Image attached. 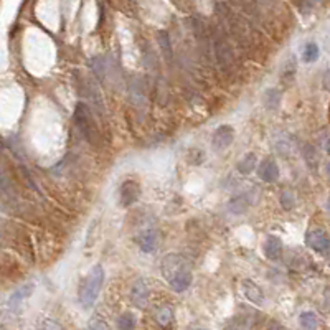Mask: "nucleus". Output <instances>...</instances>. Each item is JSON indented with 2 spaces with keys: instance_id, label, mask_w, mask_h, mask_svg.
<instances>
[{
  "instance_id": "ddd939ff",
  "label": "nucleus",
  "mask_w": 330,
  "mask_h": 330,
  "mask_svg": "<svg viewBox=\"0 0 330 330\" xmlns=\"http://www.w3.org/2000/svg\"><path fill=\"white\" fill-rule=\"evenodd\" d=\"M236 168L241 175H249L254 168H258V159H256V155L253 154V152H249V154H246L245 157L238 162Z\"/></svg>"
},
{
  "instance_id": "20e7f679",
  "label": "nucleus",
  "mask_w": 330,
  "mask_h": 330,
  "mask_svg": "<svg viewBox=\"0 0 330 330\" xmlns=\"http://www.w3.org/2000/svg\"><path fill=\"white\" fill-rule=\"evenodd\" d=\"M306 243L312 251H315V253L330 254V238L324 229H319V228L310 229L306 236Z\"/></svg>"
},
{
  "instance_id": "f257e3e1",
  "label": "nucleus",
  "mask_w": 330,
  "mask_h": 330,
  "mask_svg": "<svg viewBox=\"0 0 330 330\" xmlns=\"http://www.w3.org/2000/svg\"><path fill=\"white\" fill-rule=\"evenodd\" d=\"M162 274L175 292H185L193 281L192 264L179 253H170L162 259Z\"/></svg>"
},
{
  "instance_id": "9b49d317",
  "label": "nucleus",
  "mask_w": 330,
  "mask_h": 330,
  "mask_svg": "<svg viewBox=\"0 0 330 330\" xmlns=\"http://www.w3.org/2000/svg\"><path fill=\"white\" fill-rule=\"evenodd\" d=\"M282 251H284V245H282L281 238L277 236H268L264 241V254L271 261H279L282 258Z\"/></svg>"
},
{
  "instance_id": "bb28decb",
  "label": "nucleus",
  "mask_w": 330,
  "mask_h": 330,
  "mask_svg": "<svg viewBox=\"0 0 330 330\" xmlns=\"http://www.w3.org/2000/svg\"><path fill=\"white\" fill-rule=\"evenodd\" d=\"M324 88L330 91V69L325 73V76H324Z\"/></svg>"
},
{
  "instance_id": "6ab92c4d",
  "label": "nucleus",
  "mask_w": 330,
  "mask_h": 330,
  "mask_svg": "<svg viewBox=\"0 0 330 330\" xmlns=\"http://www.w3.org/2000/svg\"><path fill=\"white\" fill-rule=\"evenodd\" d=\"M117 327L119 330H134L136 329V317L131 312H124L117 317Z\"/></svg>"
},
{
  "instance_id": "f8f14e48",
  "label": "nucleus",
  "mask_w": 330,
  "mask_h": 330,
  "mask_svg": "<svg viewBox=\"0 0 330 330\" xmlns=\"http://www.w3.org/2000/svg\"><path fill=\"white\" fill-rule=\"evenodd\" d=\"M33 289H35V286L32 284V282H28V284H25V286H21V288L17 289L15 292H12V296L8 297V309L10 310L19 309L20 304L33 294Z\"/></svg>"
},
{
  "instance_id": "4468645a",
  "label": "nucleus",
  "mask_w": 330,
  "mask_h": 330,
  "mask_svg": "<svg viewBox=\"0 0 330 330\" xmlns=\"http://www.w3.org/2000/svg\"><path fill=\"white\" fill-rule=\"evenodd\" d=\"M264 106L268 107L269 111H276L281 104V91L276 88H271L264 93Z\"/></svg>"
},
{
  "instance_id": "1a4fd4ad",
  "label": "nucleus",
  "mask_w": 330,
  "mask_h": 330,
  "mask_svg": "<svg viewBox=\"0 0 330 330\" xmlns=\"http://www.w3.org/2000/svg\"><path fill=\"white\" fill-rule=\"evenodd\" d=\"M137 245L142 251H144V253H154L155 248H157V245H159L157 229H154V228L144 229V231L137 236Z\"/></svg>"
},
{
  "instance_id": "6e6552de",
  "label": "nucleus",
  "mask_w": 330,
  "mask_h": 330,
  "mask_svg": "<svg viewBox=\"0 0 330 330\" xmlns=\"http://www.w3.org/2000/svg\"><path fill=\"white\" fill-rule=\"evenodd\" d=\"M131 301L137 309H145L149 304V286L144 279H137L131 289Z\"/></svg>"
},
{
  "instance_id": "4be33fe9",
  "label": "nucleus",
  "mask_w": 330,
  "mask_h": 330,
  "mask_svg": "<svg viewBox=\"0 0 330 330\" xmlns=\"http://www.w3.org/2000/svg\"><path fill=\"white\" fill-rule=\"evenodd\" d=\"M88 329L89 330H111L106 320H103L99 315H93V317H91L89 324H88Z\"/></svg>"
},
{
  "instance_id": "412c9836",
  "label": "nucleus",
  "mask_w": 330,
  "mask_h": 330,
  "mask_svg": "<svg viewBox=\"0 0 330 330\" xmlns=\"http://www.w3.org/2000/svg\"><path fill=\"white\" fill-rule=\"evenodd\" d=\"M294 205H296V197H294V192H290V190H284V192L281 193V206L284 208V210H292Z\"/></svg>"
},
{
  "instance_id": "9d476101",
  "label": "nucleus",
  "mask_w": 330,
  "mask_h": 330,
  "mask_svg": "<svg viewBox=\"0 0 330 330\" xmlns=\"http://www.w3.org/2000/svg\"><path fill=\"white\" fill-rule=\"evenodd\" d=\"M241 289H243L245 297L249 302L256 304V306H263L264 304V294H263L261 288H259L256 282H253L251 279H245L241 282Z\"/></svg>"
},
{
  "instance_id": "a878e982",
  "label": "nucleus",
  "mask_w": 330,
  "mask_h": 330,
  "mask_svg": "<svg viewBox=\"0 0 330 330\" xmlns=\"http://www.w3.org/2000/svg\"><path fill=\"white\" fill-rule=\"evenodd\" d=\"M322 149L327 152V154H330V136L329 134H324L322 136Z\"/></svg>"
},
{
  "instance_id": "cd10ccee",
  "label": "nucleus",
  "mask_w": 330,
  "mask_h": 330,
  "mask_svg": "<svg viewBox=\"0 0 330 330\" xmlns=\"http://www.w3.org/2000/svg\"><path fill=\"white\" fill-rule=\"evenodd\" d=\"M327 172H329V175H330V162H329V165H327Z\"/></svg>"
},
{
  "instance_id": "393cba45",
  "label": "nucleus",
  "mask_w": 330,
  "mask_h": 330,
  "mask_svg": "<svg viewBox=\"0 0 330 330\" xmlns=\"http://www.w3.org/2000/svg\"><path fill=\"white\" fill-rule=\"evenodd\" d=\"M225 330H245V325L238 322V320H234V322H229L227 327H225Z\"/></svg>"
},
{
  "instance_id": "7ed1b4c3",
  "label": "nucleus",
  "mask_w": 330,
  "mask_h": 330,
  "mask_svg": "<svg viewBox=\"0 0 330 330\" xmlns=\"http://www.w3.org/2000/svg\"><path fill=\"white\" fill-rule=\"evenodd\" d=\"M75 123L78 125V129L81 131V134L86 139H88L91 144H93V142H96L99 132H98V129H96V124H94V121H93V114H91L89 107L86 106L84 103H78L76 104Z\"/></svg>"
},
{
  "instance_id": "dca6fc26",
  "label": "nucleus",
  "mask_w": 330,
  "mask_h": 330,
  "mask_svg": "<svg viewBox=\"0 0 330 330\" xmlns=\"http://www.w3.org/2000/svg\"><path fill=\"white\" fill-rule=\"evenodd\" d=\"M302 154H304V160H306L307 167H309L312 172H315L317 167H319V157H317L315 149L310 144H306L302 149Z\"/></svg>"
},
{
  "instance_id": "2eb2a0df",
  "label": "nucleus",
  "mask_w": 330,
  "mask_h": 330,
  "mask_svg": "<svg viewBox=\"0 0 330 330\" xmlns=\"http://www.w3.org/2000/svg\"><path fill=\"white\" fill-rule=\"evenodd\" d=\"M299 324L304 330H317L319 329V317L314 312H302L299 317Z\"/></svg>"
},
{
  "instance_id": "5701e85b",
  "label": "nucleus",
  "mask_w": 330,
  "mask_h": 330,
  "mask_svg": "<svg viewBox=\"0 0 330 330\" xmlns=\"http://www.w3.org/2000/svg\"><path fill=\"white\" fill-rule=\"evenodd\" d=\"M159 43H160V46H162L165 56H167V58H170V56H172V48H170V40H168L167 32H160L159 33Z\"/></svg>"
},
{
  "instance_id": "c85d7f7f",
  "label": "nucleus",
  "mask_w": 330,
  "mask_h": 330,
  "mask_svg": "<svg viewBox=\"0 0 330 330\" xmlns=\"http://www.w3.org/2000/svg\"><path fill=\"white\" fill-rule=\"evenodd\" d=\"M195 330H208V329H195Z\"/></svg>"
},
{
  "instance_id": "423d86ee",
  "label": "nucleus",
  "mask_w": 330,
  "mask_h": 330,
  "mask_svg": "<svg viewBox=\"0 0 330 330\" xmlns=\"http://www.w3.org/2000/svg\"><path fill=\"white\" fill-rule=\"evenodd\" d=\"M234 141V129L231 125L223 124L220 127H216V131L213 132L211 137V145L215 150H227Z\"/></svg>"
},
{
  "instance_id": "aec40b11",
  "label": "nucleus",
  "mask_w": 330,
  "mask_h": 330,
  "mask_svg": "<svg viewBox=\"0 0 330 330\" xmlns=\"http://www.w3.org/2000/svg\"><path fill=\"white\" fill-rule=\"evenodd\" d=\"M302 58L306 63H314L319 58V46L315 43H307L302 50Z\"/></svg>"
},
{
  "instance_id": "39448f33",
  "label": "nucleus",
  "mask_w": 330,
  "mask_h": 330,
  "mask_svg": "<svg viewBox=\"0 0 330 330\" xmlns=\"http://www.w3.org/2000/svg\"><path fill=\"white\" fill-rule=\"evenodd\" d=\"M139 197H141V186L136 180H125L121 185L119 190V202L123 208H129L132 206L134 203L137 202Z\"/></svg>"
},
{
  "instance_id": "b1692460",
  "label": "nucleus",
  "mask_w": 330,
  "mask_h": 330,
  "mask_svg": "<svg viewBox=\"0 0 330 330\" xmlns=\"http://www.w3.org/2000/svg\"><path fill=\"white\" fill-rule=\"evenodd\" d=\"M38 329L40 330H63L62 325L53 319H43L40 325H38Z\"/></svg>"
},
{
  "instance_id": "0eeeda50",
  "label": "nucleus",
  "mask_w": 330,
  "mask_h": 330,
  "mask_svg": "<svg viewBox=\"0 0 330 330\" xmlns=\"http://www.w3.org/2000/svg\"><path fill=\"white\" fill-rule=\"evenodd\" d=\"M258 177L259 180L266 182V184H274L279 179V167H277L276 160L272 157L261 160V164L258 165Z\"/></svg>"
},
{
  "instance_id": "c756f323",
  "label": "nucleus",
  "mask_w": 330,
  "mask_h": 330,
  "mask_svg": "<svg viewBox=\"0 0 330 330\" xmlns=\"http://www.w3.org/2000/svg\"><path fill=\"white\" fill-rule=\"evenodd\" d=\"M329 210H330V198H329Z\"/></svg>"
},
{
  "instance_id": "f3484780",
  "label": "nucleus",
  "mask_w": 330,
  "mask_h": 330,
  "mask_svg": "<svg viewBox=\"0 0 330 330\" xmlns=\"http://www.w3.org/2000/svg\"><path fill=\"white\" fill-rule=\"evenodd\" d=\"M248 206H249V198H248V195H240V197L233 198L228 205V208L233 211L234 215L245 213V211L248 210Z\"/></svg>"
},
{
  "instance_id": "f03ea898",
  "label": "nucleus",
  "mask_w": 330,
  "mask_h": 330,
  "mask_svg": "<svg viewBox=\"0 0 330 330\" xmlns=\"http://www.w3.org/2000/svg\"><path fill=\"white\" fill-rule=\"evenodd\" d=\"M103 282H104V269L101 264H96L94 268L89 269V272L81 281L80 286V294L78 296H80V302L82 304L84 309H89V307L94 306L99 292H101Z\"/></svg>"
},
{
  "instance_id": "a211bd4d",
  "label": "nucleus",
  "mask_w": 330,
  "mask_h": 330,
  "mask_svg": "<svg viewBox=\"0 0 330 330\" xmlns=\"http://www.w3.org/2000/svg\"><path fill=\"white\" fill-rule=\"evenodd\" d=\"M172 319H173V309L170 306H164L162 309H159L157 314H155V320H157V324L162 325V327H167V325L172 322Z\"/></svg>"
}]
</instances>
